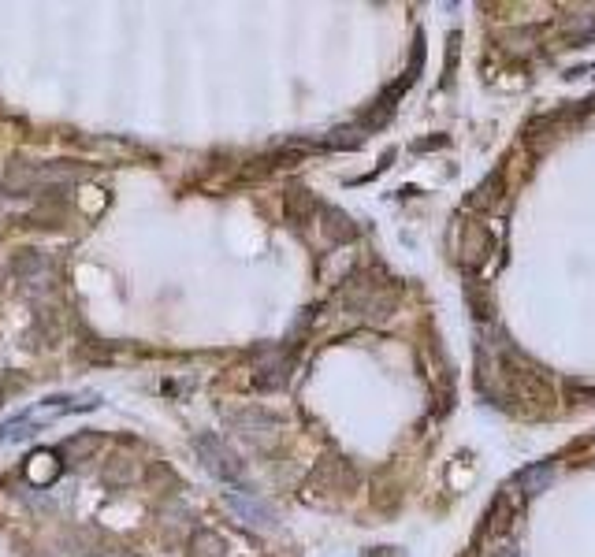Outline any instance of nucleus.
<instances>
[{
  "label": "nucleus",
  "instance_id": "nucleus-1",
  "mask_svg": "<svg viewBox=\"0 0 595 557\" xmlns=\"http://www.w3.org/2000/svg\"><path fill=\"white\" fill-rule=\"evenodd\" d=\"M194 450H198V461L205 465L209 476H216L220 483H242L246 465H242V457H238L220 435H198V439H194Z\"/></svg>",
  "mask_w": 595,
  "mask_h": 557
},
{
  "label": "nucleus",
  "instance_id": "nucleus-14",
  "mask_svg": "<svg viewBox=\"0 0 595 557\" xmlns=\"http://www.w3.org/2000/svg\"><path fill=\"white\" fill-rule=\"evenodd\" d=\"M491 557H517V550H514V546H499V550H495Z\"/></svg>",
  "mask_w": 595,
  "mask_h": 557
},
{
  "label": "nucleus",
  "instance_id": "nucleus-10",
  "mask_svg": "<svg viewBox=\"0 0 595 557\" xmlns=\"http://www.w3.org/2000/svg\"><path fill=\"white\" fill-rule=\"evenodd\" d=\"M283 205H287V220L305 223V220H309V212L317 208V201H313V194H309V190H302V186H291Z\"/></svg>",
  "mask_w": 595,
  "mask_h": 557
},
{
  "label": "nucleus",
  "instance_id": "nucleus-11",
  "mask_svg": "<svg viewBox=\"0 0 595 557\" xmlns=\"http://www.w3.org/2000/svg\"><path fill=\"white\" fill-rule=\"evenodd\" d=\"M34 413H15L4 428H0V446H12V442H23V439H30L34 435Z\"/></svg>",
  "mask_w": 595,
  "mask_h": 557
},
{
  "label": "nucleus",
  "instance_id": "nucleus-6",
  "mask_svg": "<svg viewBox=\"0 0 595 557\" xmlns=\"http://www.w3.org/2000/svg\"><path fill=\"white\" fill-rule=\"evenodd\" d=\"M555 476H558L555 461H536V465H525L517 472V487H521L525 498H536V494H543L555 483Z\"/></svg>",
  "mask_w": 595,
  "mask_h": 557
},
{
  "label": "nucleus",
  "instance_id": "nucleus-4",
  "mask_svg": "<svg viewBox=\"0 0 595 557\" xmlns=\"http://www.w3.org/2000/svg\"><path fill=\"white\" fill-rule=\"evenodd\" d=\"M45 190V182H41V164H30V160H12L8 168H4V194L12 197H30Z\"/></svg>",
  "mask_w": 595,
  "mask_h": 557
},
{
  "label": "nucleus",
  "instance_id": "nucleus-2",
  "mask_svg": "<svg viewBox=\"0 0 595 557\" xmlns=\"http://www.w3.org/2000/svg\"><path fill=\"white\" fill-rule=\"evenodd\" d=\"M224 506L235 513V520H242L250 532H276V509L268 506L265 498L257 491H246V487H235V491L224 494Z\"/></svg>",
  "mask_w": 595,
  "mask_h": 557
},
{
  "label": "nucleus",
  "instance_id": "nucleus-8",
  "mask_svg": "<svg viewBox=\"0 0 595 557\" xmlns=\"http://www.w3.org/2000/svg\"><path fill=\"white\" fill-rule=\"evenodd\" d=\"M186 557H227V543L224 535H216L212 528H198L190 535V546H186Z\"/></svg>",
  "mask_w": 595,
  "mask_h": 557
},
{
  "label": "nucleus",
  "instance_id": "nucleus-15",
  "mask_svg": "<svg viewBox=\"0 0 595 557\" xmlns=\"http://www.w3.org/2000/svg\"><path fill=\"white\" fill-rule=\"evenodd\" d=\"M0 402H4V390H0Z\"/></svg>",
  "mask_w": 595,
  "mask_h": 557
},
{
  "label": "nucleus",
  "instance_id": "nucleus-7",
  "mask_svg": "<svg viewBox=\"0 0 595 557\" xmlns=\"http://www.w3.org/2000/svg\"><path fill=\"white\" fill-rule=\"evenodd\" d=\"M12 272L23 283H38V279H45V275L53 272V260H49V253H41V249H23L12 260Z\"/></svg>",
  "mask_w": 595,
  "mask_h": 557
},
{
  "label": "nucleus",
  "instance_id": "nucleus-5",
  "mask_svg": "<svg viewBox=\"0 0 595 557\" xmlns=\"http://www.w3.org/2000/svg\"><path fill=\"white\" fill-rule=\"evenodd\" d=\"M101 442H105L101 431H75V435H67V439L60 442V457H64L67 465H86V461L101 450Z\"/></svg>",
  "mask_w": 595,
  "mask_h": 557
},
{
  "label": "nucleus",
  "instance_id": "nucleus-12",
  "mask_svg": "<svg viewBox=\"0 0 595 557\" xmlns=\"http://www.w3.org/2000/svg\"><path fill=\"white\" fill-rule=\"evenodd\" d=\"M514 502H510V494H499L495 498V506H491V517H488V528L491 532H510V524H514Z\"/></svg>",
  "mask_w": 595,
  "mask_h": 557
},
{
  "label": "nucleus",
  "instance_id": "nucleus-13",
  "mask_svg": "<svg viewBox=\"0 0 595 557\" xmlns=\"http://www.w3.org/2000/svg\"><path fill=\"white\" fill-rule=\"evenodd\" d=\"M324 220H328L324 227H328V234L335 238V242H350V238L357 234V227L350 223V216H343L339 208H324Z\"/></svg>",
  "mask_w": 595,
  "mask_h": 557
},
{
  "label": "nucleus",
  "instance_id": "nucleus-3",
  "mask_svg": "<svg viewBox=\"0 0 595 557\" xmlns=\"http://www.w3.org/2000/svg\"><path fill=\"white\" fill-rule=\"evenodd\" d=\"M231 428L250 442V446H257V450H268V446L279 439V420L272 413H265V409H246V413H235L231 416Z\"/></svg>",
  "mask_w": 595,
  "mask_h": 557
},
{
  "label": "nucleus",
  "instance_id": "nucleus-9",
  "mask_svg": "<svg viewBox=\"0 0 595 557\" xmlns=\"http://www.w3.org/2000/svg\"><path fill=\"white\" fill-rule=\"evenodd\" d=\"M101 480H105V487H127V483H134L138 480V465H134V457L116 454L105 468H101Z\"/></svg>",
  "mask_w": 595,
  "mask_h": 557
}]
</instances>
